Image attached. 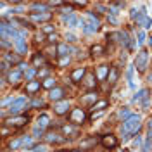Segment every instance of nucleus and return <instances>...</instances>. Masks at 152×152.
Returning a JSON list of instances; mask_svg holds the SVG:
<instances>
[{"mask_svg":"<svg viewBox=\"0 0 152 152\" xmlns=\"http://www.w3.org/2000/svg\"><path fill=\"white\" fill-rule=\"evenodd\" d=\"M140 124H142V118L138 114H132L128 119H124L123 121V135H124L123 138L128 140L132 133H137L140 130Z\"/></svg>","mask_w":152,"mask_h":152,"instance_id":"obj_1","label":"nucleus"},{"mask_svg":"<svg viewBox=\"0 0 152 152\" xmlns=\"http://www.w3.org/2000/svg\"><path fill=\"white\" fill-rule=\"evenodd\" d=\"M147 59H149V54L147 50H140L137 54V59H135V66H137V69L140 73L145 71V68H147Z\"/></svg>","mask_w":152,"mask_h":152,"instance_id":"obj_2","label":"nucleus"},{"mask_svg":"<svg viewBox=\"0 0 152 152\" xmlns=\"http://www.w3.org/2000/svg\"><path fill=\"white\" fill-rule=\"evenodd\" d=\"M69 119H71V123H74V124H83L85 119H87V116H85V112L81 111V109H73Z\"/></svg>","mask_w":152,"mask_h":152,"instance_id":"obj_3","label":"nucleus"},{"mask_svg":"<svg viewBox=\"0 0 152 152\" xmlns=\"http://www.w3.org/2000/svg\"><path fill=\"white\" fill-rule=\"evenodd\" d=\"M24 107H26V99H24V97H19V99H16V102L10 105L9 112L10 114H17V112H21Z\"/></svg>","mask_w":152,"mask_h":152,"instance_id":"obj_4","label":"nucleus"},{"mask_svg":"<svg viewBox=\"0 0 152 152\" xmlns=\"http://www.w3.org/2000/svg\"><path fill=\"white\" fill-rule=\"evenodd\" d=\"M14 47H16V50L19 55H24L26 50H28V45H26V40L23 38V36H17L16 40H14Z\"/></svg>","mask_w":152,"mask_h":152,"instance_id":"obj_5","label":"nucleus"},{"mask_svg":"<svg viewBox=\"0 0 152 152\" xmlns=\"http://www.w3.org/2000/svg\"><path fill=\"white\" fill-rule=\"evenodd\" d=\"M24 123H28V116H16V118H10L5 121V124L9 126H23Z\"/></svg>","mask_w":152,"mask_h":152,"instance_id":"obj_6","label":"nucleus"},{"mask_svg":"<svg viewBox=\"0 0 152 152\" xmlns=\"http://www.w3.org/2000/svg\"><path fill=\"white\" fill-rule=\"evenodd\" d=\"M102 145L105 149H114L118 145V140H116L114 135H105V137H102Z\"/></svg>","mask_w":152,"mask_h":152,"instance_id":"obj_7","label":"nucleus"},{"mask_svg":"<svg viewBox=\"0 0 152 152\" xmlns=\"http://www.w3.org/2000/svg\"><path fill=\"white\" fill-rule=\"evenodd\" d=\"M68 109H69V102H68V100H61V102H57V104L54 105L55 114H66Z\"/></svg>","mask_w":152,"mask_h":152,"instance_id":"obj_8","label":"nucleus"},{"mask_svg":"<svg viewBox=\"0 0 152 152\" xmlns=\"http://www.w3.org/2000/svg\"><path fill=\"white\" fill-rule=\"evenodd\" d=\"M52 17V12L49 10H45V12H41V14H31V19L36 21V23H43V21H49Z\"/></svg>","mask_w":152,"mask_h":152,"instance_id":"obj_9","label":"nucleus"},{"mask_svg":"<svg viewBox=\"0 0 152 152\" xmlns=\"http://www.w3.org/2000/svg\"><path fill=\"white\" fill-rule=\"evenodd\" d=\"M23 78V73L19 71V69H12V71L9 73V76H7V80H9V83H19V80Z\"/></svg>","mask_w":152,"mask_h":152,"instance_id":"obj_10","label":"nucleus"},{"mask_svg":"<svg viewBox=\"0 0 152 152\" xmlns=\"http://www.w3.org/2000/svg\"><path fill=\"white\" fill-rule=\"evenodd\" d=\"M137 24L147 30V28H152V19L149 17V16H147V14H145V12H143V16H142V17H140L138 21H137Z\"/></svg>","mask_w":152,"mask_h":152,"instance_id":"obj_11","label":"nucleus"},{"mask_svg":"<svg viewBox=\"0 0 152 152\" xmlns=\"http://www.w3.org/2000/svg\"><path fill=\"white\" fill-rule=\"evenodd\" d=\"M85 74H87V69H85V68H78V69H74V71L71 73V80L73 81H80Z\"/></svg>","mask_w":152,"mask_h":152,"instance_id":"obj_12","label":"nucleus"},{"mask_svg":"<svg viewBox=\"0 0 152 152\" xmlns=\"http://www.w3.org/2000/svg\"><path fill=\"white\" fill-rule=\"evenodd\" d=\"M64 21L68 23L69 28H76V26H78V17H76L74 14H68V16H64Z\"/></svg>","mask_w":152,"mask_h":152,"instance_id":"obj_13","label":"nucleus"},{"mask_svg":"<svg viewBox=\"0 0 152 152\" xmlns=\"http://www.w3.org/2000/svg\"><path fill=\"white\" fill-rule=\"evenodd\" d=\"M109 73H111V69H109L107 66H100V68L97 69V78H99V80H105V78L109 76Z\"/></svg>","mask_w":152,"mask_h":152,"instance_id":"obj_14","label":"nucleus"},{"mask_svg":"<svg viewBox=\"0 0 152 152\" xmlns=\"http://www.w3.org/2000/svg\"><path fill=\"white\" fill-rule=\"evenodd\" d=\"M62 97H64V90L62 88H54V90H50L52 100H62Z\"/></svg>","mask_w":152,"mask_h":152,"instance_id":"obj_15","label":"nucleus"},{"mask_svg":"<svg viewBox=\"0 0 152 152\" xmlns=\"http://www.w3.org/2000/svg\"><path fill=\"white\" fill-rule=\"evenodd\" d=\"M73 49L71 47H68L66 43H59L57 45V55H62V57H66L68 55V52H71Z\"/></svg>","mask_w":152,"mask_h":152,"instance_id":"obj_16","label":"nucleus"},{"mask_svg":"<svg viewBox=\"0 0 152 152\" xmlns=\"http://www.w3.org/2000/svg\"><path fill=\"white\" fill-rule=\"evenodd\" d=\"M40 90V81H30L28 85H26V92L28 93H35V92Z\"/></svg>","mask_w":152,"mask_h":152,"instance_id":"obj_17","label":"nucleus"},{"mask_svg":"<svg viewBox=\"0 0 152 152\" xmlns=\"http://www.w3.org/2000/svg\"><path fill=\"white\" fill-rule=\"evenodd\" d=\"M81 24H83V31L85 33H95V31L99 30V26L93 24V23H81Z\"/></svg>","mask_w":152,"mask_h":152,"instance_id":"obj_18","label":"nucleus"},{"mask_svg":"<svg viewBox=\"0 0 152 152\" xmlns=\"http://www.w3.org/2000/svg\"><path fill=\"white\" fill-rule=\"evenodd\" d=\"M104 107H107V100H99V102H93V105H92V111H102Z\"/></svg>","mask_w":152,"mask_h":152,"instance_id":"obj_19","label":"nucleus"},{"mask_svg":"<svg viewBox=\"0 0 152 152\" xmlns=\"http://www.w3.org/2000/svg\"><path fill=\"white\" fill-rule=\"evenodd\" d=\"M62 133L64 135H74L76 137L78 135V128H74V126H64L62 128Z\"/></svg>","mask_w":152,"mask_h":152,"instance_id":"obj_20","label":"nucleus"},{"mask_svg":"<svg viewBox=\"0 0 152 152\" xmlns=\"http://www.w3.org/2000/svg\"><path fill=\"white\" fill-rule=\"evenodd\" d=\"M116 80H118V69L116 68H111V73L107 76V81L109 83H116Z\"/></svg>","mask_w":152,"mask_h":152,"instance_id":"obj_21","label":"nucleus"},{"mask_svg":"<svg viewBox=\"0 0 152 152\" xmlns=\"http://www.w3.org/2000/svg\"><path fill=\"white\" fill-rule=\"evenodd\" d=\"M149 95H147V90H140L135 97H133V102H138V100H145Z\"/></svg>","mask_w":152,"mask_h":152,"instance_id":"obj_22","label":"nucleus"},{"mask_svg":"<svg viewBox=\"0 0 152 152\" xmlns=\"http://www.w3.org/2000/svg\"><path fill=\"white\" fill-rule=\"evenodd\" d=\"M47 124H49V116L41 114L40 118H38V128H41V130H43V128H45Z\"/></svg>","mask_w":152,"mask_h":152,"instance_id":"obj_23","label":"nucleus"},{"mask_svg":"<svg viewBox=\"0 0 152 152\" xmlns=\"http://www.w3.org/2000/svg\"><path fill=\"white\" fill-rule=\"evenodd\" d=\"M21 145H23V140H21V138H16V140H12V142L9 143V149L10 151H17Z\"/></svg>","mask_w":152,"mask_h":152,"instance_id":"obj_24","label":"nucleus"},{"mask_svg":"<svg viewBox=\"0 0 152 152\" xmlns=\"http://www.w3.org/2000/svg\"><path fill=\"white\" fill-rule=\"evenodd\" d=\"M41 87H45V88H52V90H54V88H55V80H54V78H47V80L41 83Z\"/></svg>","mask_w":152,"mask_h":152,"instance_id":"obj_25","label":"nucleus"},{"mask_svg":"<svg viewBox=\"0 0 152 152\" xmlns=\"http://www.w3.org/2000/svg\"><path fill=\"white\" fill-rule=\"evenodd\" d=\"M95 83H97V81H95V76H93V74H88L87 83H85V85H87V88H93V87H95Z\"/></svg>","mask_w":152,"mask_h":152,"instance_id":"obj_26","label":"nucleus"},{"mask_svg":"<svg viewBox=\"0 0 152 152\" xmlns=\"http://www.w3.org/2000/svg\"><path fill=\"white\" fill-rule=\"evenodd\" d=\"M35 74H36V69H35V68H31V69H28V71H26V74H24V76H26V81L30 83V81L33 80V76H35Z\"/></svg>","mask_w":152,"mask_h":152,"instance_id":"obj_27","label":"nucleus"},{"mask_svg":"<svg viewBox=\"0 0 152 152\" xmlns=\"http://www.w3.org/2000/svg\"><path fill=\"white\" fill-rule=\"evenodd\" d=\"M97 143V138L93 137V138H90V140H85V142H81V147L83 149H87V147H90V145H95Z\"/></svg>","mask_w":152,"mask_h":152,"instance_id":"obj_28","label":"nucleus"},{"mask_svg":"<svg viewBox=\"0 0 152 152\" xmlns=\"http://www.w3.org/2000/svg\"><path fill=\"white\" fill-rule=\"evenodd\" d=\"M85 102H92V100H97V93H93V92H90V93H87V97L83 99Z\"/></svg>","mask_w":152,"mask_h":152,"instance_id":"obj_29","label":"nucleus"},{"mask_svg":"<svg viewBox=\"0 0 152 152\" xmlns=\"http://www.w3.org/2000/svg\"><path fill=\"white\" fill-rule=\"evenodd\" d=\"M102 52H104V49H102L100 45H95V47H92V54H93V55H100Z\"/></svg>","mask_w":152,"mask_h":152,"instance_id":"obj_30","label":"nucleus"},{"mask_svg":"<svg viewBox=\"0 0 152 152\" xmlns=\"http://www.w3.org/2000/svg\"><path fill=\"white\" fill-rule=\"evenodd\" d=\"M126 76H128V83H130V87L133 88V81H132V76H133V66L128 68V73H126Z\"/></svg>","mask_w":152,"mask_h":152,"instance_id":"obj_31","label":"nucleus"},{"mask_svg":"<svg viewBox=\"0 0 152 152\" xmlns=\"http://www.w3.org/2000/svg\"><path fill=\"white\" fill-rule=\"evenodd\" d=\"M47 140H49V142H61V138H57L55 133H49V135H47Z\"/></svg>","mask_w":152,"mask_h":152,"instance_id":"obj_32","label":"nucleus"},{"mask_svg":"<svg viewBox=\"0 0 152 152\" xmlns=\"http://www.w3.org/2000/svg\"><path fill=\"white\" fill-rule=\"evenodd\" d=\"M31 105L33 107H43V100L41 99H35V100L31 102Z\"/></svg>","mask_w":152,"mask_h":152,"instance_id":"obj_33","label":"nucleus"},{"mask_svg":"<svg viewBox=\"0 0 152 152\" xmlns=\"http://www.w3.org/2000/svg\"><path fill=\"white\" fill-rule=\"evenodd\" d=\"M35 138H40L41 135H43V130H41V128H38V126H36V128H35Z\"/></svg>","mask_w":152,"mask_h":152,"instance_id":"obj_34","label":"nucleus"},{"mask_svg":"<svg viewBox=\"0 0 152 152\" xmlns=\"http://www.w3.org/2000/svg\"><path fill=\"white\" fill-rule=\"evenodd\" d=\"M143 40H145V33H143V31L140 30V31H138V43L142 45V43H143Z\"/></svg>","mask_w":152,"mask_h":152,"instance_id":"obj_35","label":"nucleus"},{"mask_svg":"<svg viewBox=\"0 0 152 152\" xmlns=\"http://www.w3.org/2000/svg\"><path fill=\"white\" fill-rule=\"evenodd\" d=\"M119 118H126V119H128V118H130V116H128V109H121V111H119Z\"/></svg>","mask_w":152,"mask_h":152,"instance_id":"obj_36","label":"nucleus"},{"mask_svg":"<svg viewBox=\"0 0 152 152\" xmlns=\"http://www.w3.org/2000/svg\"><path fill=\"white\" fill-rule=\"evenodd\" d=\"M14 102H16V100H14V99H12V97H9V99H5V100L2 102V105H4V107H5V105H7V104H10V105H12V104H14Z\"/></svg>","mask_w":152,"mask_h":152,"instance_id":"obj_37","label":"nucleus"},{"mask_svg":"<svg viewBox=\"0 0 152 152\" xmlns=\"http://www.w3.org/2000/svg\"><path fill=\"white\" fill-rule=\"evenodd\" d=\"M33 62H35V64H41V62H43V57H41V55H35Z\"/></svg>","mask_w":152,"mask_h":152,"instance_id":"obj_38","label":"nucleus"},{"mask_svg":"<svg viewBox=\"0 0 152 152\" xmlns=\"http://www.w3.org/2000/svg\"><path fill=\"white\" fill-rule=\"evenodd\" d=\"M23 145H24V147H26V145H31V138L30 137H24V138H23Z\"/></svg>","mask_w":152,"mask_h":152,"instance_id":"obj_39","label":"nucleus"},{"mask_svg":"<svg viewBox=\"0 0 152 152\" xmlns=\"http://www.w3.org/2000/svg\"><path fill=\"white\" fill-rule=\"evenodd\" d=\"M7 69H9V62H7V61H2V71L5 73Z\"/></svg>","mask_w":152,"mask_h":152,"instance_id":"obj_40","label":"nucleus"},{"mask_svg":"<svg viewBox=\"0 0 152 152\" xmlns=\"http://www.w3.org/2000/svg\"><path fill=\"white\" fill-rule=\"evenodd\" d=\"M26 68H28V66H26V64H23V62H21L19 66H17V69H19V71H21V73L24 71V69H26ZM26 71H28V69H26Z\"/></svg>","mask_w":152,"mask_h":152,"instance_id":"obj_41","label":"nucleus"},{"mask_svg":"<svg viewBox=\"0 0 152 152\" xmlns=\"http://www.w3.org/2000/svg\"><path fill=\"white\" fill-rule=\"evenodd\" d=\"M43 31H47V33H50V31H54V26H50V24H47V26L43 28Z\"/></svg>","mask_w":152,"mask_h":152,"instance_id":"obj_42","label":"nucleus"},{"mask_svg":"<svg viewBox=\"0 0 152 152\" xmlns=\"http://www.w3.org/2000/svg\"><path fill=\"white\" fill-rule=\"evenodd\" d=\"M66 38H68V40H69V41H76V36H74L73 33H69V35H68Z\"/></svg>","mask_w":152,"mask_h":152,"instance_id":"obj_43","label":"nucleus"},{"mask_svg":"<svg viewBox=\"0 0 152 152\" xmlns=\"http://www.w3.org/2000/svg\"><path fill=\"white\" fill-rule=\"evenodd\" d=\"M43 7H45L43 4H33V9H35V10H36V9H43Z\"/></svg>","mask_w":152,"mask_h":152,"instance_id":"obj_44","label":"nucleus"},{"mask_svg":"<svg viewBox=\"0 0 152 152\" xmlns=\"http://www.w3.org/2000/svg\"><path fill=\"white\" fill-rule=\"evenodd\" d=\"M66 64H69V57H64L61 61V66H66Z\"/></svg>","mask_w":152,"mask_h":152,"instance_id":"obj_45","label":"nucleus"},{"mask_svg":"<svg viewBox=\"0 0 152 152\" xmlns=\"http://www.w3.org/2000/svg\"><path fill=\"white\" fill-rule=\"evenodd\" d=\"M55 40H57V35H50V36H49V41H52V43Z\"/></svg>","mask_w":152,"mask_h":152,"instance_id":"obj_46","label":"nucleus"},{"mask_svg":"<svg viewBox=\"0 0 152 152\" xmlns=\"http://www.w3.org/2000/svg\"><path fill=\"white\" fill-rule=\"evenodd\" d=\"M49 74V69H43L41 73H38V76H47Z\"/></svg>","mask_w":152,"mask_h":152,"instance_id":"obj_47","label":"nucleus"},{"mask_svg":"<svg viewBox=\"0 0 152 152\" xmlns=\"http://www.w3.org/2000/svg\"><path fill=\"white\" fill-rule=\"evenodd\" d=\"M140 142H142V138H140V137H137V138H135V145H140Z\"/></svg>","mask_w":152,"mask_h":152,"instance_id":"obj_48","label":"nucleus"},{"mask_svg":"<svg viewBox=\"0 0 152 152\" xmlns=\"http://www.w3.org/2000/svg\"><path fill=\"white\" fill-rule=\"evenodd\" d=\"M149 130H152V119L149 121Z\"/></svg>","mask_w":152,"mask_h":152,"instance_id":"obj_49","label":"nucleus"},{"mask_svg":"<svg viewBox=\"0 0 152 152\" xmlns=\"http://www.w3.org/2000/svg\"><path fill=\"white\" fill-rule=\"evenodd\" d=\"M149 81H152V73H151V74H149Z\"/></svg>","mask_w":152,"mask_h":152,"instance_id":"obj_50","label":"nucleus"},{"mask_svg":"<svg viewBox=\"0 0 152 152\" xmlns=\"http://www.w3.org/2000/svg\"><path fill=\"white\" fill-rule=\"evenodd\" d=\"M71 152H83V151H71Z\"/></svg>","mask_w":152,"mask_h":152,"instance_id":"obj_51","label":"nucleus"},{"mask_svg":"<svg viewBox=\"0 0 152 152\" xmlns=\"http://www.w3.org/2000/svg\"><path fill=\"white\" fill-rule=\"evenodd\" d=\"M121 152H126V151H121Z\"/></svg>","mask_w":152,"mask_h":152,"instance_id":"obj_52","label":"nucleus"}]
</instances>
